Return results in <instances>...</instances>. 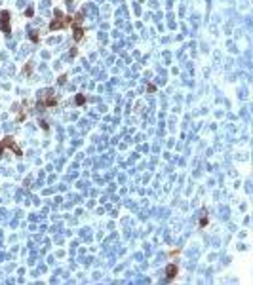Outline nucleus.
Here are the masks:
<instances>
[{
	"instance_id": "1",
	"label": "nucleus",
	"mask_w": 253,
	"mask_h": 285,
	"mask_svg": "<svg viewBox=\"0 0 253 285\" xmlns=\"http://www.w3.org/2000/svg\"><path fill=\"white\" fill-rule=\"evenodd\" d=\"M70 23H72V17H70V15H63L59 10H55L53 19L50 21V27H48V31H50V32L61 31V29H65V27H70Z\"/></svg>"
},
{
	"instance_id": "2",
	"label": "nucleus",
	"mask_w": 253,
	"mask_h": 285,
	"mask_svg": "<svg viewBox=\"0 0 253 285\" xmlns=\"http://www.w3.org/2000/svg\"><path fill=\"white\" fill-rule=\"evenodd\" d=\"M51 107H57L55 95L51 93V90H44L38 97V109H51Z\"/></svg>"
},
{
	"instance_id": "3",
	"label": "nucleus",
	"mask_w": 253,
	"mask_h": 285,
	"mask_svg": "<svg viewBox=\"0 0 253 285\" xmlns=\"http://www.w3.org/2000/svg\"><path fill=\"white\" fill-rule=\"evenodd\" d=\"M82 19H84L82 12H78V14H74V17H72V23H70V29H72V34H74V40H76V42H80V40L84 38Z\"/></svg>"
},
{
	"instance_id": "4",
	"label": "nucleus",
	"mask_w": 253,
	"mask_h": 285,
	"mask_svg": "<svg viewBox=\"0 0 253 285\" xmlns=\"http://www.w3.org/2000/svg\"><path fill=\"white\" fill-rule=\"evenodd\" d=\"M8 146H10L12 150H14V154H15V156H21V154H23V152H21V146H19V145H15L12 137H4V139L0 141V156H2L4 148H8Z\"/></svg>"
},
{
	"instance_id": "5",
	"label": "nucleus",
	"mask_w": 253,
	"mask_h": 285,
	"mask_svg": "<svg viewBox=\"0 0 253 285\" xmlns=\"http://www.w3.org/2000/svg\"><path fill=\"white\" fill-rule=\"evenodd\" d=\"M0 31L4 32V34H8L10 31H12V29H10V12H2V14H0Z\"/></svg>"
},
{
	"instance_id": "6",
	"label": "nucleus",
	"mask_w": 253,
	"mask_h": 285,
	"mask_svg": "<svg viewBox=\"0 0 253 285\" xmlns=\"http://www.w3.org/2000/svg\"><path fill=\"white\" fill-rule=\"evenodd\" d=\"M175 276H177V264H168L166 266V281H173Z\"/></svg>"
},
{
	"instance_id": "7",
	"label": "nucleus",
	"mask_w": 253,
	"mask_h": 285,
	"mask_svg": "<svg viewBox=\"0 0 253 285\" xmlns=\"http://www.w3.org/2000/svg\"><path fill=\"white\" fill-rule=\"evenodd\" d=\"M31 72H32V63H29L27 67H23V74H25V76H29Z\"/></svg>"
},
{
	"instance_id": "8",
	"label": "nucleus",
	"mask_w": 253,
	"mask_h": 285,
	"mask_svg": "<svg viewBox=\"0 0 253 285\" xmlns=\"http://www.w3.org/2000/svg\"><path fill=\"white\" fill-rule=\"evenodd\" d=\"M84 101H86V97H84L82 93H80V95H76V105H84Z\"/></svg>"
},
{
	"instance_id": "9",
	"label": "nucleus",
	"mask_w": 253,
	"mask_h": 285,
	"mask_svg": "<svg viewBox=\"0 0 253 285\" xmlns=\"http://www.w3.org/2000/svg\"><path fill=\"white\" fill-rule=\"evenodd\" d=\"M206 224H207V217H206V215H204V217L200 219V228H204V226H206Z\"/></svg>"
},
{
	"instance_id": "10",
	"label": "nucleus",
	"mask_w": 253,
	"mask_h": 285,
	"mask_svg": "<svg viewBox=\"0 0 253 285\" xmlns=\"http://www.w3.org/2000/svg\"><path fill=\"white\" fill-rule=\"evenodd\" d=\"M32 14H34V8H27L25 15H27V17H32Z\"/></svg>"
},
{
	"instance_id": "11",
	"label": "nucleus",
	"mask_w": 253,
	"mask_h": 285,
	"mask_svg": "<svg viewBox=\"0 0 253 285\" xmlns=\"http://www.w3.org/2000/svg\"><path fill=\"white\" fill-rule=\"evenodd\" d=\"M147 90H148V93H154V91H156V86H154V84H148Z\"/></svg>"
},
{
	"instance_id": "12",
	"label": "nucleus",
	"mask_w": 253,
	"mask_h": 285,
	"mask_svg": "<svg viewBox=\"0 0 253 285\" xmlns=\"http://www.w3.org/2000/svg\"><path fill=\"white\" fill-rule=\"evenodd\" d=\"M31 38H32L34 42H38V34H36V32H31Z\"/></svg>"
},
{
	"instance_id": "13",
	"label": "nucleus",
	"mask_w": 253,
	"mask_h": 285,
	"mask_svg": "<svg viewBox=\"0 0 253 285\" xmlns=\"http://www.w3.org/2000/svg\"><path fill=\"white\" fill-rule=\"evenodd\" d=\"M65 2H69V4H70V2H72V0H65Z\"/></svg>"
}]
</instances>
